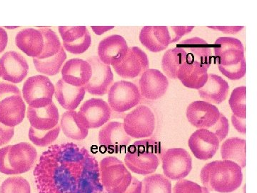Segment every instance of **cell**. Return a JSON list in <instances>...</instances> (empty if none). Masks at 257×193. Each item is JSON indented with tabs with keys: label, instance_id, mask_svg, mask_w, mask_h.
<instances>
[{
	"label": "cell",
	"instance_id": "1",
	"mask_svg": "<svg viewBox=\"0 0 257 193\" xmlns=\"http://www.w3.org/2000/svg\"><path fill=\"white\" fill-rule=\"evenodd\" d=\"M33 175L38 193H104L97 160L73 143L49 147Z\"/></svg>",
	"mask_w": 257,
	"mask_h": 193
},
{
	"label": "cell",
	"instance_id": "2",
	"mask_svg": "<svg viewBox=\"0 0 257 193\" xmlns=\"http://www.w3.org/2000/svg\"><path fill=\"white\" fill-rule=\"evenodd\" d=\"M201 179L209 191L231 193L242 184V168L232 161H214L204 166Z\"/></svg>",
	"mask_w": 257,
	"mask_h": 193
},
{
	"label": "cell",
	"instance_id": "3",
	"mask_svg": "<svg viewBox=\"0 0 257 193\" xmlns=\"http://www.w3.org/2000/svg\"><path fill=\"white\" fill-rule=\"evenodd\" d=\"M162 155L159 142L152 139L140 140L128 147L125 165L134 173L149 175L157 170Z\"/></svg>",
	"mask_w": 257,
	"mask_h": 193
},
{
	"label": "cell",
	"instance_id": "4",
	"mask_svg": "<svg viewBox=\"0 0 257 193\" xmlns=\"http://www.w3.org/2000/svg\"><path fill=\"white\" fill-rule=\"evenodd\" d=\"M37 152L28 143H20L0 148V172L18 175L28 172L35 165Z\"/></svg>",
	"mask_w": 257,
	"mask_h": 193
},
{
	"label": "cell",
	"instance_id": "5",
	"mask_svg": "<svg viewBox=\"0 0 257 193\" xmlns=\"http://www.w3.org/2000/svg\"><path fill=\"white\" fill-rule=\"evenodd\" d=\"M26 106L19 88L10 83L0 82V122L14 128L23 121Z\"/></svg>",
	"mask_w": 257,
	"mask_h": 193
},
{
	"label": "cell",
	"instance_id": "6",
	"mask_svg": "<svg viewBox=\"0 0 257 193\" xmlns=\"http://www.w3.org/2000/svg\"><path fill=\"white\" fill-rule=\"evenodd\" d=\"M101 182L107 193H124L131 184L132 176L122 161L106 157L100 162Z\"/></svg>",
	"mask_w": 257,
	"mask_h": 193
},
{
	"label": "cell",
	"instance_id": "7",
	"mask_svg": "<svg viewBox=\"0 0 257 193\" xmlns=\"http://www.w3.org/2000/svg\"><path fill=\"white\" fill-rule=\"evenodd\" d=\"M55 87L46 76L35 75L29 77L23 87V96L29 107L43 108L52 103Z\"/></svg>",
	"mask_w": 257,
	"mask_h": 193
},
{
	"label": "cell",
	"instance_id": "8",
	"mask_svg": "<svg viewBox=\"0 0 257 193\" xmlns=\"http://www.w3.org/2000/svg\"><path fill=\"white\" fill-rule=\"evenodd\" d=\"M156 120L149 107L140 106L130 112L124 118V128L128 136L145 138L151 136L155 131Z\"/></svg>",
	"mask_w": 257,
	"mask_h": 193
},
{
	"label": "cell",
	"instance_id": "9",
	"mask_svg": "<svg viewBox=\"0 0 257 193\" xmlns=\"http://www.w3.org/2000/svg\"><path fill=\"white\" fill-rule=\"evenodd\" d=\"M161 158L164 175L167 178L180 180L192 171V157L183 148L169 149L162 154Z\"/></svg>",
	"mask_w": 257,
	"mask_h": 193
},
{
	"label": "cell",
	"instance_id": "10",
	"mask_svg": "<svg viewBox=\"0 0 257 193\" xmlns=\"http://www.w3.org/2000/svg\"><path fill=\"white\" fill-rule=\"evenodd\" d=\"M141 99L140 89L127 81L115 82L108 94L109 105L116 113H124L139 104Z\"/></svg>",
	"mask_w": 257,
	"mask_h": 193
},
{
	"label": "cell",
	"instance_id": "11",
	"mask_svg": "<svg viewBox=\"0 0 257 193\" xmlns=\"http://www.w3.org/2000/svg\"><path fill=\"white\" fill-rule=\"evenodd\" d=\"M78 114L82 124L88 130L98 128L110 120L111 108L109 103L101 98H91L81 106Z\"/></svg>",
	"mask_w": 257,
	"mask_h": 193
},
{
	"label": "cell",
	"instance_id": "12",
	"mask_svg": "<svg viewBox=\"0 0 257 193\" xmlns=\"http://www.w3.org/2000/svg\"><path fill=\"white\" fill-rule=\"evenodd\" d=\"M220 114L217 107L206 101L192 102L187 108V119L193 126L211 132L219 122Z\"/></svg>",
	"mask_w": 257,
	"mask_h": 193
},
{
	"label": "cell",
	"instance_id": "13",
	"mask_svg": "<svg viewBox=\"0 0 257 193\" xmlns=\"http://www.w3.org/2000/svg\"><path fill=\"white\" fill-rule=\"evenodd\" d=\"M87 61L92 66V74L89 83L84 87L86 92L92 95H104L114 80L110 66L103 63L97 57H90Z\"/></svg>",
	"mask_w": 257,
	"mask_h": 193
},
{
	"label": "cell",
	"instance_id": "14",
	"mask_svg": "<svg viewBox=\"0 0 257 193\" xmlns=\"http://www.w3.org/2000/svg\"><path fill=\"white\" fill-rule=\"evenodd\" d=\"M214 50L218 65H235L245 59L242 42L234 37H219L214 43Z\"/></svg>",
	"mask_w": 257,
	"mask_h": 193
},
{
	"label": "cell",
	"instance_id": "15",
	"mask_svg": "<svg viewBox=\"0 0 257 193\" xmlns=\"http://www.w3.org/2000/svg\"><path fill=\"white\" fill-rule=\"evenodd\" d=\"M29 65L25 57L14 51L5 52L0 58V77L7 81L18 84L28 75Z\"/></svg>",
	"mask_w": 257,
	"mask_h": 193
},
{
	"label": "cell",
	"instance_id": "16",
	"mask_svg": "<svg viewBox=\"0 0 257 193\" xmlns=\"http://www.w3.org/2000/svg\"><path fill=\"white\" fill-rule=\"evenodd\" d=\"M113 67L118 75L122 78H135L149 69L148 57L138 47H128L123 60Z\"/></svg>",
	"mask_w": 257,
	"mask_h": 193
},
{
	"label": "cell",
	"instance_id": "17",
	"mask_svg": "<svg viewBox=\"0 0 257 193\" xmlns=\"http://www.w3.org/2000/svg\"><path fill=\"white\" fill-rule=\"evenodd\" d=\"M219 139L212 132L199 129L191 135L188 145L194 157L200 160H210L219 147Z\"/></svg>",
	"mask_w": 257,
	"mask_h": 193
},
{
	"label": "cell",
	"instance_id": "18",
	"mask_svg": "<svg viewBox=\"0 0 257 193\" xmlns=\"http://www.w3.org/2000/svg\"><path fill=\"white\" fill-rule=\"evenodd\" d=\"M131 138L124 130V123L110 122L101 129L99 142L101 146L111 153H119L127 147Z\"/></svg>",
	"mask_w": 257,
	"mask_h": 193
},
{
	"label": "cell",
	"instance_id": "19",
	"mask_svg": "<svg viewBox=\"0 0 257 193\" xmlns=\"http://www.w3.org/2000/svg\"><path fill=\"white\" fill-rule=\"evenodd\" d=\"M59 32L67 52L80 55L89 48L92 37L86 26H60Z\"/></svg>",
	"mask_w": 257,
	"mask_h": 193
},
{
	"label": "cell",
	"instance_id": "20",
	"mask_svg": "<svg viewBox=\"0 0 257 193\" xmlns=\"http://www.w3.org/2000/svg\"><path fill=\"white\" fill-rule=\"evenodd\" d=\"M126 40L119 35H111L101 40L98 47V56L103 63L112 67L120 63L127 53Z\"/></svg>",
	"mask_w": 257,
	"mask_h": 193
},
{
	"label": "cell",
	"instance_id": "21",
	"mask_svg": "<svg viewBox=\"0 0 257 193\" xmlns=\"http://www.w3.org/2000/svg\"><path fill=\"white\" fill-rule=\"evenodd\" d=\"M140 92L146 99H160L165 95L169 87L168 79L157 69H147L140 79Z\"/></svg>",
	"mask_w": 257,
	"mask_h": 193
},
{
	"label": "cell",
	"instance_id": "22",
	"mask_svg": "<svg viewBox=\"0 0 257 193\" xmlns=\"http://www.w3.org/2000/svg\"><path fill=\"white\" fill-rule=\"evenodd\" d=\"M92 66L87 60L74 58L65 62L62 69V80L74 87H85L92 77Z\"/></svg>",
	"mask_w": 257,
	"mask_h": 193
},
{
	"label": "cell",
	"instance_id": "23",
	"mask_svg": "<svg viewBox=\"0 0 257 193\" xmlns=\"http://www.w3.org/2000/svg\"><path fill=\"white\" fill-rule=\"evenodd\" d=\"M27 117L32 128L43 131L55 128L60 120L58 108L53 102L43 108L28 107Z\"/></svg>",
	"mask_w": 257,
	"mask_h": 193
},
{
	"label": "cell",
	"instance_id": "24",
	"mask_svg": "<svg viewBox=\"0 0 257 193\" xmlns=\"http://www.w3.org/2000/svg\"><path fill=\"white\" fill-rule=\"evenodd\" d=\"M208 69L199 62L187 60L179 68L177 79L184 87L199 89L207 82Z\"/></svg>",
	"mask_w": 257,
	"mask_h": 193
},
{
	"label": "cell",
	"instance_id": "25",
	"mask_svg": "<svg viewBox=\"0 0 257 193\" xmlns=\"http://www.w3.org/2000/svg\"><path fill=\"white\" fill-rule=\"evenodd\" d=\"M140 40L150 52H162L171 43L170 30L166 26H145L140 31Z\"/></svg>",
	"mask_w": 257,
	"mask_h": 193
},
{
	"label": "cell",
	"instance_id": "26",
	"mask_svg": "<svg viewBox=\"0 0 257 193\" xmlns=\"http://www.w3.org/2000/svg\"><path fill=\"white\" fill-rule=\"evenodd\" d=\"M15 44L25 55L37 58L43 51V35L38 29H23L17 33Z\"/></svg>",
	"mask_w": 257,
	"mask_h": 193
},
{
	"label": "cell",
	"instance_id": "27",
	"mask_svg": "<svg viewBox=\"0 0 257 193\" xmlns=\"http://www.w3.org/2000/svg\"><path fill=\"white\" fill-rule=\"evenodd\" d=\"M229 85L220 76L208 74L207 82L204 87L198 89L199 96L206 102L214 104H220L227 98Z\"/></svg>",
	"mask_w": 257,
	"mask_h": 193
},
{
	"label": "cell",
	"instance_id": "28",
	"mask_svg": "<svg viewBox=\"0 0 257 193\" xmlns=\"http://www.w3.org/2000/svg\"><path fill=\"white\" fill-rule=\"evenodd\" d=\"M84 87H74L60 79L56 84L55 95L60 106L67 111H75L85 96Z\"/></svg>",
	"mask_w": 257,
	"mask_h": 193
},
{
	"label": "cell",
	"instance_id": "29",
	"mask_svg": "<svg viewBox=\"0 0 257 193\" xmlns=\"http://www.w3.org/2000/svg\"><path fill=\"white\" fill-rule=\"evenodd\" d=\"M177 47L183 49L187 54V60L196 61L207 68L211 63V49L205 40L199 37H192L181 42Z\"/></svg>",
	"mask_w": 257,
	"mask_h": 193
},
{
	"label": "cell",
	"instance_id": "30",
	"mask_svg": "<svg viewBox=\"0 0 257 193\" xmlns=\"http://www.w3.org/2000/svg\"><path fill=\"white\" fill-rule=\"evenodd\" d=\"M60 128L67 138L74 140H82L87 138L89 130L82 124L78 113L67 111L62 115Z\"/></svg>",
	"mask_w": 257,
	"mask_h": 193
},
{
	"label": "cell",
	"instance_id": "31",
	"mask_svg": "<svg viewBox=\"0 0 257 193\" xmlns=\"http://www.w3.org/2000/svg\"><path fill=\"white\" fill-rule=\"evenodd\" d=\"M246 140L239 138L228 139L221 147V155L223 160L236 162L241 168L246 165Z\"/></svg>",
	"mask_w": 257,
	"mask_h": 193
},
{
	"label": "cell",
	"instance_id": "32",
	"mask_svg": "<svg viewBox=\"0 0 257 193\" xmlns=\"http://www.w3.org/2000/svg\"><path fill=\"white\" fill-rule=\"evenodd\" d=\"M187 54L181 47L170 49L165 52L162 60V67L167 77L177 79L179 68L187 62Z\"/></svg>",
	"mask_w": 257,
	"mask_h": 193
},
{
	"label": "cell",
	"instance_id": "33",
	"mask_svg": "<svg viewBox=\"0 0 257 193\" xmlns=\"http://www.w3.org/2000/svg\"><path fill=\"white\" fill-rule=\"evenodd\" d=\"M66 59L67 55L62 46L57 55L45 60L33 58V63L37 72L47 76H54L60 73V69Z\"/></svg>",
	"mask_w": 257,
	"mask_h": 193
},
{
	"label": "cell",
	"instance_id": "34",
	"mask_svg": "<svg viewBox=\"0 0 257 193\" xmlns=\"http://www.w3.org/2000/svg\"><path fill=\"white\" fill-rule=\"evenodd\" d=\"M142 183L141 193H172L170 179L160 174L147 176Z\"/></svg>",
	"mask_w": 257,
	"mask_h": 193
},
{
	"label": "cell",
	"instance_id": "35",
	"mask_svg": "<svg viewBox=\"0 0 257 193\" xmlns=\"http://www.w3.org/2000/svg\"><path fill=\"white\" fill-rule=\"evenodd\" d=\"M44 38V49L38 60H45L57 55L62 47L60 39L53 30L48 28H39Z\"/></svg>",
	"mask_w": 257,
	"mask_h": 193
},
{
	"label": "cell",
	"instance_id": "36",
	"mask_svg": "<svg viewBox=\"0 0 257 193\" xmlns=\"http://www.w3.org/2000/svg\"><path fill=\"white\" fill-rule=\"evenodd\" d=\"M60 125H57L52 130L43 131L36 130L30 126L28 132L29 139L36 146L47 147L58 138L60 133Z\"/></svg>",
	"mask_w": 257,
	"mask_h": 193
},
{
	"label": "cell",
	"instance_id": "37",
	"mask_svg": "<svg viewBox=\"0 0 257 193\" xmlns=\"http://www.w3.org/2000/svg\"><path fill=\"white\" fill-rule=\"evenodd\" d=\"M246 87L236 88L231 93L229 99V106L231 107L233 115L236 118L246 119Z\"/></svg>",
	"mask_w": 257,
	"mask_h": 193
},
{
	"label": "cell",
	"instance_id": "38",
	"mask_svg": "<svg viewBox=\"0 0 257 193\" xmlns=\"http://www.w3.org/2000/svg\"><path fill=\"white\" fill-rule=\"evenodd\" d=\"M0 193H31V188L27 179L22 177H12L3 182Z\"/></svg>",
	"mask_w": 257,
	"mask_h": 193
},
{
	"label": "cell",
	"instance_id": "39",
	"mask_svg": "<svg viewBox=\"0 0 257 193\" xmlns=\"http://www.w3.org/2000/svg\"><path fill=\"white\" fill-rule=\"evenodd\" d=\"M218 66H219V69L221 73L231 80H239V79L243 78L246 73V59L235 65L228 66V67Z\"/></svg>",
	"mask_w": 257,
	"mask_h": 193
},
{
	"label": "cell",
	"instance_id": "40",
	"mask_svg": "<svg viewBox=\"0 0 257 193\" xmlns=\"http://www.w3.org/2000/svg\"><path fill=\"white\" fill-rule=\"evenodd\" d=\"M174 193H209L206 187H201L199 184L187 180L180 179L175 184L173 189Z\"/></svg>",
	"mask_w": 257,
	"mask_h": 193
},
{
	"label": "cell",
	"instance_id": "41",
	"mask_svg": "<svg viewBox=\"0 0 257 193\" xmlns=\"http://www.w3.org/2000/svg\"><path fill=\"white\" fill-rule=\"evenodd\" d=\"M229 120L225 117L223 113L220 114V118L217 124L213 129L212 133H214L219 139V142L222 141L229 133Z\"/></svg>",
	"mask_w": 257,
	"mask_h": 193
},
{
	"label": "cell",
	"instance_id": "42",
	"mask_svg": "<svg viewBox=\"0 0 257 193\" xmlns=\"http://www.w3.org/2000/svg\"><path fill=\"white\" fill-rule=\"evenodd\" d=\"M14 128L7 126L0 122V147L9 143L14 136Z\"/></svg>",
	"mask_w": 257,
	"mask_h": 193
},
{
	"label": "cell",
	"instance_id": "43",
	"mask_svg": "<svg viewBox=\"0 0 257 193\" xmlns=\"http://www.w3.org/2000/svg\"><path fill=\"white\" fill-rule=\"evenodd\" d=\"M194 28V26L170 27V30L173 32L172 35H171V43L178 41L181 37L192 32Z\"/></svg>",
	"mask_w": 257,
	"mask_h": 193
},
{
	"label": "cell",
	"instance_id": "44",
	"mask_svg": "<svg viewBox=\"0 0 257 193\" xmlns=\"http://www.w3.org/2000/svg\"><path fill=\"white\" fill-rule=\"evenodd\" d=\"M208 28L219 30L226 34H236L242 30L243 26H208Z\"/></svg>",
	"mask_w": 257,
	"mask_h": 193
},
{
	"label": "cell",
	"instance_id": "45",
	"mask_svg": "<svg viewBox=\"0 0 257 193\" xmlns=\"http://www.w3.org/2000/svg\"><path fill=\"white\" fill-rule=\"evenodd\" d=\"M233 125L238 132L242 134H246V119H241V118H236L234 115L231 118Z\"/></svg>",
	"mask_w": 257,
	"mask_h": 193
},
{
	"label": "cell",
	"instance_id": "46",
	"mask_svg": "<svg viewBox=\"0 0 257 193\" xmlns=\"http://www.w3.org/2000/svg\"><path fill=\"white\" fill-rule=\"evenodd\" d=\"M143 183L138 179L133 177L130 187L124 193H141Z\"/></svg>",
	"mask_w": 257,
	"mask_h": 193
},
{
	"label": "cell",
	"instance_id": "47",
	"mask_svg": "<svg viewBox=\"0 0 257 193\" xmlns=\"http://www.w3.org/2000/svg\"><path fill=\"white\" fill-rule=\"evenodd\" d=\"M8 42V33L4 29L0 27V53L6 48Z\"/></svg>",
	"mask_w": 257,
	"mask_h": 193
},
{
	"label": "cell",
	"instance_id": "48",
	"mask_svg": "<svg viewBox=\"0 0 257 193\" xmlns=\"http://www.w3.org/2000/svg\"><path fill=\"white\" fill-rule=\"evenodd\" d=\"M114 26H106V27H95L92 26V30H94V32H95L96 35H102L103 33L108 31V30H110L111 29L114 28Z\"/></svg>",
	"mask_w": 257,
	"mask_h": 193
}]
</instances>
